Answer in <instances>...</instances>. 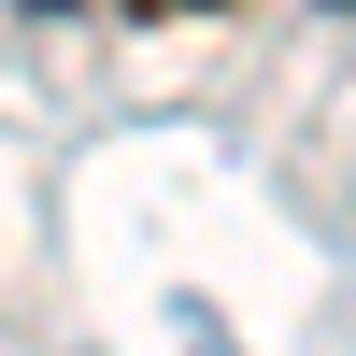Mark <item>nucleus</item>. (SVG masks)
<instances>
[{
    "label": "nucleus",
    "mask_w": 356,
    "mask_h": 356,
    "mask_svg": "<svg viewBox=\"0 0 356 356\" xmlns=\"http://www.w3.org/2000/svg\"><path fill=\"white\" fill-rule=\"evenodd\" d=\"M129 15H228V0H129Z\"/></svg>",
    "instance_id": "1"
},
{
    "label": "nucleus",
    "mask_w": 356,
    "mask_h": 356,
    "mask_svg": "<svg viewBox=\"0 0 356 356\" xmlns=\"http://www.w3.org/2000/svg\"><path fill=\"white\" fill-rule=\"evenodd\" d=\"M43 15H57V0H43Z\"/></svg>",
    "instance_id": "2"
}]
</instances>
